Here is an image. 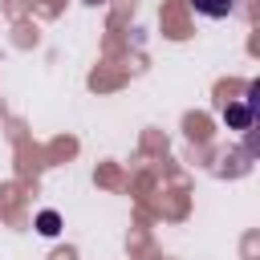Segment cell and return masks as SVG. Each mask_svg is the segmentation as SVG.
Masks as SVG:
<instances>
[{
  "label": "cell",
  "instance_id": "1",
  "mask_svg": "<svg viewBox=\"0 0 260 260\" xmlns=\"http://www.w3.org/2000/svg\"><path fill=\"white\" fill-rule=\"evenodd\" d=\"M223 122L232 130H252V122H256V85H248V98L244 102L223 106Z\"/></svg>",
  "mask_w": 260,
  "mask_h": 260
},
{
  "label": "cell",
  "instance_id": "3",
  "mask_svg": "<svg viewBox=\"0 0 260 260\" xmlns=\"http://www.w3.org/2000/svg\"><path fill=\"white\" fill-rule=\"evenodd\" d=\"M37 228H41V236H57V232H61L57 211H41V215H37Z\"/></svg>",
  "mask_w": 260,
  "mask_h": 260
},
{
  "label": "cell",
  "instance_id": "2",
  "mask_svg": "<svg viewBox=\"0 0 260 260\" xmlns=\"http://www.w3.org/2000/svg\"><path fill=\"white\" fill-rule=\"evenodd\" d=\"M191 8H195L199 16L219 20V16H232V12H236V0H191Z\"/></svg>",
  "mask_w": 260,
  "mask_h": 260
}]
</instances>
